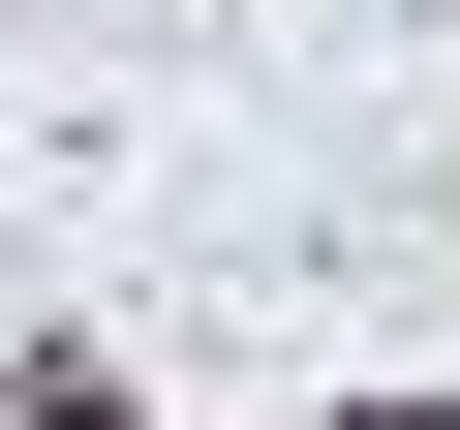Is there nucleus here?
<instances>
[{"label":"nucleus","mask_w":460,"mask_h":430,"mask_svg":"<svg viewBox=\"0 0 460 430\" xmlns=\"http://www.w3.org/2000/svg\"><path fill=\"white\" fill-rule=\"evenodd\" d=\"M0 430H123V399H0Z\"/></svg>","instance_id":"f257e3e1"},{"label":"nucleus","mask_w":460,"mask_h":430,"mask_svg":"<svg viewBox=\"0 0 460 430\" xmlns=\"http://www.w3.org/2000/svg\"><path fill=\"white\" fill-rule=\"evenodd\" d=\"M338 430H429V399H338Z\"/></svg>","instance_id":"f03ea898"}]
</instances>
